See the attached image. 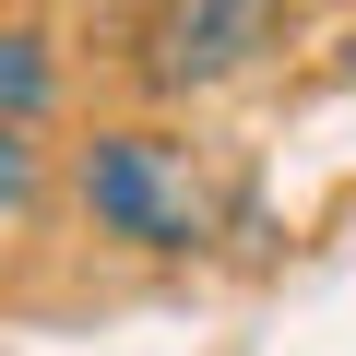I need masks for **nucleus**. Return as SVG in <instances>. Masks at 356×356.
<instances>
[{"label": "nucleus", "instance_id": "obj_1", "mask_svg": "<svg viewBox=\"0 0 356 356\" xmlns=\"http://www.w3.org/2000/svg\"><path fill=\"white\" fill-rule=\"evenodd\" d=\"M83 202H95V226L131 238V250H202V226H214L191 154H178L166 131H95V143H83Z\"/></svg>", "mask_w": 356, "mask_h": 356}, {"label": "nucleus", "instance_id": "obj_4", "mask_svg": "<svg viewBox=\"0 0 356 356\" xmlns=\"http://www.w3.org/2000/svg\"><path fill=\"white\" fill-rule=\"evenodd\" d=\"M24 191H36V143L0 119V214H24Z\"/></svg>", "mask_w": 356, "mask_h": 356}, {"label": "nucleus", "instance_id": "obj_2", "mask_svg": "<svg viewBox=\"0 0 356 356\" xmlns=\"http://www.w3.org/2000/svg\"><path fill=\"white\" fill-rule=\"evenodd\" d=\"M297 24V0H154L143 13V83L154 95H214L238 72H261Z\"/></svg>", "mask_w": 356, "mask_h": 356}, {"label": "nucleus", "instance_id": "obj_3", "mask_svg": "<svg viewBox=\"0 0 356 356\" xmlns=\"http://www.w3.org/2000/svg\"><path fill=\"white\" fill-rule=\"evenodd\" d=\"M36 107H48V36H24V24H13V36H0V119L24 131Z\"/></svg>", "mask_w": 356, "mask_h": 356}]
</instances>
